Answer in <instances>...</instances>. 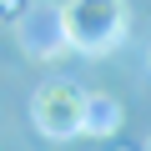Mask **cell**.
<instances>
[{"label":"cell","mask_w":151,"mask_h":151,"mask_svg":"<svg viewBox=\"0 0 151 151\" xmlns=\"http://www.w3.org/2000/svg\"><path fill=\"white\" fill-rule=\"evenodd\" d=\"M55 25H60L65 50L111 55V50H121V40L131 30V5L126 0H60Z\"/></svg>","instance_id":"obj_1"},{"label":"cell","mask_w":151,"mask_h":151,"mask_svg":"<svg viewBox=\"0 0 151 151\" xmlns=\"http://www.w3.org/2000/svg\"><path fill=\"white\" fill-rule=\"evenodd\" d=\"M81 116H86V91L76 81H40L30 96V121L40 126V136L50 141H70L81 136Z\"/></svg>","instance_id":"obj_2"},{"label":"cell","mask_w":151,"mask_h":151,"mask_svg":"<svg viewBox=\"0 0 151 151\" xmlns=\"http://www.w3.org/2000/svg\"><path fill=\"white\" fill-rule=\"evenodd\" d=\"M121 131V101L116 96H86L81 136H116Z\"/></svg>","instance_id":"obj_3"},{"label":"cell","mask_w":151,"mask_h":151,"mask_svg":"<svg viewBox=\"0 0 151 151\" xmlns=\"http://www.w3.org/2000/svg\"><path fill=\"white\" fill-rule=\"evenodd\" d=\"M20 5L25 0H0V15H20Z\"/></svg>","instance_id":"obj_4"},{"label":"cell","mask_w":151,"mask_h":151,"mask_svg":"<svg viewBox=\"0 0 151 151\" xmlns=\"http://www.w3.org/2000/svg\"><path fill=\"white\" fill-rule=\"evenodd\" d=\"M121 151H131V146H121Z\"/></svg>","instance_id":"obj_5"},{"label":"cell","mask_w":151,"mask_h":151,"mask_svg":"<svg viewBox=\"0 0 151 151\" xmlns=\"http://www.w3.org/2000/svg\"><path fill=\"white\" fill-rule=\"evenodd\" d=\"M146 151H151V141H146Z\"/></svg>","instance_id":"obj_6"}]
</instances>
